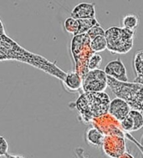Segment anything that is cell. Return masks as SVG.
I'll use <instances>...</instances> for the list:
<instances>
[{
    "label": "cell",
    "mask_w": 143,
    "mask_h": 158,
    "mask_svg": "<svg viewBox=\"0 0 143 158\" xmlns=\"http://www.w3.org/2000/svg\"><path fill=\"white\" fill-rule=\"evenodd\" d=\"M85 153H86V152H85L83 147H79L74 150V154H75L76 158H86Z\"/></svg>",
    "instance_id": "obj_23"
},
{
    "label": "cell",
    "mask_w": 143,
    "mask_h": 158,
    "mask_svg": "<svg viewBox=\"0 0 143 158\" xmlns=\"http://www.w3.org/2000/svg\"><path fill=\"white\" fill-rule=\"evenodd\" d=\"M79 21V35H85L87 34L90 29L98 23L96 19H80Z\"/></svg>",
    "instance_id": "obj_18"
},
{
    "label": "cell",
    "mask_w": 143,
    "mask_h": 158,
    "mask_svg": "<svg viewBox=\"0 0 143 158\" xmlns=\"http://www.w3.org/2000/svg\"><path fill=\"white\" fill-rule=\"evenodd\" d=\"M133 70L136 74L134 83L143 85V50H138L133 59Z\"/></svg>",
    "instance_id": "obj_14"
},
{
    "label": "cell",
    "mask_w": 143,
    "mask_h": 158,
    "mask_svg": "<svg viewBox=\"0 0 143 158\" xmlns=\"http://www.w3.org/2000/svg\"><path fill=\"white\" fill-rule=\"evenodd\" d=\"M139 143H140V145L143 148V134H142V135H141V140H140V141H139Z\"/></svg>",
    "instance_id": "obj_26"
},
{
    "label": "cell",
    "mask_w": 143,
    "mask_h": 158,
    "mask_svg": "<svg viewBox=\"0 0 143 158\" xmlns=\"http://www.w3.org/2000/svg\"><path fill=\"white\" fill-rule=\"evenodd\" d=\"M108 78V87L116 97L128 103L134 110L143 113V85L134 82H120Z\"/></svg>",
    "instance_id": "obj_3"
},
{
    "label": "cell",
    "mask_w": 143,
    "mask_h": 158,
    "mask_svg": "<svg viewBox=\"0 0 143 158\" xmlns=\"http://www.w3.org/2000/svg\"><path fill=\"white\" fill-rule=\"evenodd\" d=\"M139 25V18L135 14H127L122 19V27L132 31L137 30Z\"/></svg>",
    "instance_id": "obj_15"
},
{
    "label": "cell",
    "mask_w": 143,
    "mask_h": 158,
    "mask_svg": "<svg viewBox=\"0 0 143 158\" xmlns=\"http://www.w3.org/2000/svg\"><path fill=\"white\" fill-rule=\"evenodd\" d=\"M131 110L132 108L127 102L120 98L116 97L111 101L109 107V115H111L112 117L120 123L124 119L127 117Z\"/></svg>",
    "instance_id": "obj_9"
},
{
    "label": "cell",
    "mask_w": 143,
    "mask_h": 158,
    "mask_svg": "<svg viewBox=\"0 0 143 158\" xmlns=\"http://www.w3.org/2000/svg\"><path fill=\"white\" fill-rule=\"evenodd\" d=\"M101 61H102V57L100 56V55L98 54H95L89 61V64H88V69L90 70H95V69H99V66L101 64Z\"/></svg>",
    "instance_id": "obj_19"
},
{
    "label": "cell",
    "mask_w": 143,
    "mask_h": 158,
    "mask_svg": "<svg viewBox=\"0 0 143 158\" xmlns=\"http://www.w3.org/2000/svg\"><path fill=\"white\" fill-rule=\"evenodd\" d=\"M111 101L108 94L105 92H83L73 105L81 121L91 124L95 119L107 115Z\"/></svg>",
    "instance_id": "obj_2"
},
{
    "label": "cell",
    "mask_w": 143,
    "mask_h": 158,
    "mask_svg": "<svg viewBox=\"0 0 143 158\" xmlns=\"http://www.w3.org/2000/svg\"><path fill=\"white\" fill-rule=\"evenodd\" d=\"M90 47L95 53H99V52L106 50L107 49V41H106V36L101 35V36H98V37L91 40Z\"/></svg>",
    "instance_id": "obj_16"
},
{
    "label": "cell",
    "mask_w": 143,
    "mask_h": 158,
    "mask_svg": "<svg viewBox=\"0 0 143 158\" xmlns=\"http://www.w3.org/2000/svg\"><path fill=\"white\" fill-rule=\"evenodd\" d=\"M120 127L127 133L141 130L143 127L142 113L132 110L127 117L120 122Z\"/></svg>",
    "instance_id": "obj_10"
},
{
    "label": "cell",
    "mask_w": 143,
    "mask_h": 158,
    "mask_svg": "<svg viewBox=\"0 0 143 158\" xmlns=\"http://www.w3.org/2000/svg\"><path fill=\"white\" fill-rule=\"evenodd\" d=\"M136 32L123 27L113 26L106 30L107 49L115 55H125L131 51L134 45Z\"/></svg>",
    "instance_id": "obj_4"
},
{
    "label": "cell",
    "mask_w": 143,
    "mask_h": 158,
    "mask_svg": "<svg viewBox=\"0 0 143 158\" xmlns=\"http://www.w3.org/2000/svg\"><path fill=\"white\" fill-rule=\"evenodd\" d=\"M102 149L105 154L111 158H119L127 152L126 141L123 136L120 135H106Z\"/></svg>",
    "instance_id": "obj_7"
},
{
    "label": "cell",
    "mask_w": 143,
    "mask_h": 158,
    "mask_svg": "<svg viewBox=\"0 0 143 158\" xmlns=\"http://www.w3.org/2000/svg\"><path fill=\"white\" fill-rule=\"evenodd\" d=\"M64 28L67 31V33L71 34L74 36L79 35V29H80L79 21L74 18H67L64 23Z\"/></svg>",
    "instance_id": "obj_17"
},
{
    "label": "cell",
    "mask_w": 143,
    "mask_h": 158,
    "mask_svg": "<svg viewBox=\"0 0 143 158\" xmlns=\"http://www.w3.org/2000/svg\"><path fill=\"white\" fill-rule=\"evenodd\" d=\"M71 51L73 54L75 68L80 64L75 72L83 78L89 72L88 64L95 52L90 47V39L87 34L74 36L71 40Z\"/></svg>",
    "instance_id": "obj_5"
},
{
    "label": "cell",
    "mask_w": 143,
    "mask_h": 158,
    "mask_svg": "<svg viewBox=\"0 0 143 158\" xmlns=\"http://www.w3.org/2000/svg\"><path fill=\"white\" fill-rule=\"evenodd\" d=\"M106 34V30H104V29L100 25V23H98L95 26H94L90 30L87 35L90 39V40L95 39V38L98 37V36H101V35H105Z\"/></svg>",
    "instance_id": "obj_20"
},
{
    "label": "cell",
    "mask_w": 143,
    "mask_h": 158,
    "mask_svg": "<svg viewBox=\"0 0 143 158\" xmlns=\"http://www.w3.org/2000/svg\"><path fill=\"white\" fill-rule=\"evenodd\" d=\"M125 137H126L127 138V139H128V140H130V141H132V142H133V143L134 144H136V145H137V147H138V148H139V150H140L141 151V152L142 153V155H143V148L142 147H141V146L140 145V143H139V141H137V140H136V139H135L134 137H133V136H132V135H131V134H130V133H125Z\"/></svg>",
    "instance_id": "obj_22"
},
{
    "label": "cell",
    "mask_w": 143,
    "mask_h": 158,
    "mask_svg": "<svg viewBox=\"0 0 143 158\" xmlns=\"http://www.w3.org/2000/svg\"><path fill=\"white\" fill-rule=\"evenodd\" d=\"M104 71L109 77H111L120 82H128L127 70L120 58L110 61L104 69Z\"/></svg>",
    "instance_id": "obj_8"
},
{
    "label": "cell",
    "mask_w": 143,
    "mask_h": 158,
    "mask_svg": "<svg viewBox=\"0 0 143 158\" xmlns=\"http://www.w3.org/2000/svg\"><path fill=\"white\" fill-rule=\"evenodd\" d=\"M119 158H134V157H133V156L131 155L130 153L126 152L125 154H124V155H122L121 156H120Z\"/></svg>",
    "instance_id": "obj_25"
},
{
    "label": "cell",
    "mask_w": 143,
    "mask_h": 158,
    "mask_svg": "<svg viewBox=\"0 0 143 158\" xmlns=\"http://www.w3.org/2000/svg\"><path fill=\"white\" fill-rule=\"evenodd\" d=\"M9 152V143L3 135L0 136V156H4Z\"/></svg>",
    "instance_id": "obj_21"
},
{
    "label": "cell",
    "mask_w": 143,
    "mask_h": 158,
    "mask_svg": "<svg viewBox=\"0 0 143 158\" xmlns=\"http://www.w3.org/2000/svg\"><path fill=\"white\" fill-rule=\"evenodd\" d=\"M106 135L95 127H90L86 131V141L90 146L95 148L102 147Z\"/></svg>",
    "instance_id": "obj_13"
},
{
    "label": "cell",
    "mask_w": 143,
    "mask_h": 158,
    "mask_svg": "<svg viewBox=\"0 0 143 158\" xmlns=\"http://www.w3.org/2000/svg\"><path fill=\"white\" fill-rule=\"evenodd\" d=\"M0 60H15L28 64L29 65L45 72L51 76L57 78L63 82L67 72L58 66L55 62H52L40 55L29 52L20 46L13 39L5 34L3 22L1 21V42H0Z\"/></svg>",
    "instance_id": "obj_1"
},
{
    "label": "cell",
    "mask_w": 143,
    "mask_h": 158,
    "mask_svg": "<svg viewBox=\"0 0 143 158\" xmlns=\"http://www.w3.org/2000/svg\"><path fill=\"white\" fill-rule=\"evenodd\" d=\"M62 84L66 90L75 93L80 91V89H82L83 80L82 77L75 71H69L67 72V75Z\"/></svg>",
    "instance_id": "obj_12"
},
{
    "label": "cell",
    "mask_w": 143,
    "mask_h": 158,
    "mask_svg": "<svg viewBox=\"0 0 143 158\" xmlns=\"http://www.w3.org/2000/svg\"><path fill=\"white\" fill-rule=\"evenodd\" d=\"M5 158H24L22 155H14V154H10V153H8L4 156Z\"/></svg>",
    "instance_id": "obj_24"
},
{
    "label": "cell",
    "mask_w": 143,
    "mask_h": 158,
    "mask_svg": "<svg viewBox=\"0 0 143 158\" xmlns=\"http://www.w3.org/2000/svg\"><path fill=\"white\" fill-rule=\"evenodd\" d=\"M70 17L77 20L95 19V5L93 3H80L72 9Z\"/></svg>",
    "instance_id": "obj_11"
},
{
    "label": "cell",
    "mask_w": 143,
    "mask_h": 158,
    "mask_svg": "<svg viewBox=\"0 0 143 158\" xmlns=\"http://www.w3.org/2000/svg\"><path fill=\"white\" fill-rule=\"evenodd\" d=\"M82 91L83 92H104L108 86V78L106 72L98 69L90 70L83 78Z\"/></svg>",
    "instance_id": "obj_6"
}]
</instances>
